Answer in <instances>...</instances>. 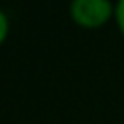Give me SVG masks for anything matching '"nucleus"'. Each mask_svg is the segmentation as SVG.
I'll return each mask as SVG.
<instances>
[{
	"instance_id": "1",
	"label": "nucleus",
	"mask_w": 124,
	"mask_h": 124,
	"mask_svg": "<svg viewBox=\"0 0 124 124\" xmlns=\"http://www.w3.org/2000/svg\"><path fill=\"white\" fill-rule=\"evenodd\" d=\"M114 16V6L108 0H74L70 4V17L74 23L95 29L105 25Z\"/></svg>"
},
{
	"instance_id": "2",
	"label": "nucleus",
	"mask_w": 124,
	"mask_h": 124,
	"mask_svg": "<svg viewBox=\"0 0 124 124\" xmlns=\"http://www.w3.org/2000/svg\"><path fill=\"white\" fill-rule=\"evenodd\" d=\"M114 19H116V25H118L120 33L124 35V0L114 4Z\"/></svg>"
},
{
	"instance_id": "3",
	"label": "nucleus",
	"mask_w": 124,
	"mask_h": 124,
	"mask_svg": "<svg viewBox=\"0 0 124 124\" xmlns=\"http://www.w3.org/2000/svg\"><path fill=\"white\" fill-rule=\"evenodd\" d=\"M8 31H10V21H8V16H6V14L0 10V45L6 41Z\"/></svg>"
}]
</instances>
